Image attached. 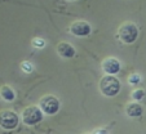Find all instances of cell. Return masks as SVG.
<instances>
[{"label":"cell","instance_id":"6da1fadb","mask_svg":"<svg viewBox=\"0 0 146 134\" xmlns=\"http://www.w3.org/2000/svg\"><path fill=\"white\" fill-rule=\"evenodd\" d=\"M100 92L105 97H115L120 92V81L115 75H108L100 80Z\"/></svg>","mask_w":146,"mask_h":134},{"label":"cell","instance_id":"7a4b0ae2","mask_svg":"<svg viewBox=\"0 0 146 134\" xmlns=\"http://www.w3.org/2000/svg\"><path fill=\"white\" fill-rule=\"evenodd\" d=\"M138 36V28L133 22H124L118 28V38L124 44H132Z\"/></svg>","mask_w":146,"mask_h":134},{"label":"cell","instance_id":"3957f363","mask_svg":"<svg viewBox=\"0 0 146 134\" xmlns=\"http://www.w3.org/2000/svg\"><path fill=\"white\" fill-rule=\"evenodd\" d=\"M43 119V111L40 110V107L38 106H29L23 110L22 112V121L23 124L29 126L36 125L38 123H40Z\"/></svg>","mask_w":146,"mask_h":134},{"label":"cell","instance_id":"277c9868","mask_svg":"<svg viewBox=\"0 0 146 134\" xmlns=\"http://www.w3.org/2000/svg\"><path fill=\"white\" fill-rule=\"evenodd\" d=\"M39 107L45 115H54L60 110V101L54 96H44L39 102Z\"/></svg>","mask_w":146,"mask_h":134},{"label":"cell","instance_id":"5b68a950","mask_svg":"<svg viewBox=\"0 0 146 134\" xmlns=\"http://www.w3.org/2000/svg\"><path fill=\"white\" fill-rule=\"evenodd\" d=\"M18 121L19 117L14 111H11V110L0 111V128L5 130H12L18 125Z\"/></svg>","mask_w":146,"mask_h":134},{"label":"cell","instance_id":"8992f818","mask_svg":"<svg viewBox=\"0 0 146 134\" xmlns=\"http://www.w3.org/2000/svg\"><path fill=\"white\" fill-rule=\"evenodd\" d=\"M91 31H92L91 25L86 21H75L70 26V32L75 36H79V38L88 36L91 34Z\"/></svg>","mask_w":146,"mask_h":134},{"label":"cell","instance_id":"52a82bcc","mask_svg":"<svg viewBox=\"0 0 146 134\" xmlns=\"http://www.w3.org/2000/svg\"><path fill=\"white\" fill-rule=\"evenodd\" d=\"M101 67L104 70V72L108 75H116L120 71V62L114 57H109L106 59L102 61Z\"/></svg>","mask_w":146,"mask_h":134},{"label":"cell","instance_id":"ba28073f","mask_svg":"<svg viewBox=\"0 0 146 134\" xmlns=\"http://www.w3.org/2000/svg\"><path fill=\"white\" fill-rule=\"evenodd\" d=\"M57 53L60 57L72 58L75 55V48L67 41H61L57 44Z\"/></svg>","mask_w":146,"mask_h":134},{"label":"cell","instance_id":"9c48e42d","mask_svg":"<svg viewBox=\"0 0 146 134\" xmlns=\"http://www.w3.org/2000/svg\"><path fill=\"white\" fill-rule=\"evenodd\" d=\"M143 110H142V106L136 102H131L125 106V114H127L129 117H140L142 115Z\"/></svg>","mask_w":146,"mask_h":134},{"label":"cell","instance_id":"30bf717a","mask_svg":"<svg viewBox=\"0 0 146 134\" xmlns=\"http://www.w3.org/2000/svg\"><path fill=\"white\" fill-rule=\"evenodd\" d=\"M0 96H1V98L7 102H12V101H14V98H16V94H14L13 89H12L11 86H8V85L1 86V89H0Z\"/></svg>","mask_w":146,"mask_h":134},{"label":"cell","instance_id":"8fae6325","mask_svg":"<svg viewBox=\"0 0 146 134\" xmlns=\"http://www.w3.org/2000/svg\"><path fill=\"white\" fill-rule=\"evenodd\" d=\"M145 97V90L143 89H136L132 92V98L135 101H141V99Z\"/></svg>","mask_w":146,"mask_h":134},{"label":"cell","instance_id":"7c38bea8","mask_svg":"<svg viewBox=\"0 0 146 134\" xmlns=\"http://www.w3.org/2000/svg\"><path fill=\"white\" fill-rule=\"evenodd\" d=\"M21 67H22V70H23L25 72H27V74L33 72V70H34V66L31 65L29 61H23V62L21 63Z\"/></svg>","mask_w":146,"mask_h":134},{"label":"cell","instance_id":"4fadbf2b","mask_svg":"<svg viewBox=\"0 0 146 134\" xmlns=\"http://www.w3.org/2000/svg\"><path fill=\"white\" fill-rule=\"evenodd\" d=\"M140 81H141V77H140V75H137V74H133L128 77V83H129L131 85H136Z\"/></svg>","mask_w":146,"mask_h":134},{"label":"cell","instance_id":"5bb4252c","mask_svg":"<svg viewBox=\"0 0 146 134\" xmlns=\"http://www.w3.org/2000/svg\"><path fill=\"white\" fill-rule=\"evenodd\" d=\"M33 45H34L35 48H44L45 41L43 40V39L36 38V39H34V40H33Z\"/></svg>","mask_w":146,"mask_h":134}]
</instances>
